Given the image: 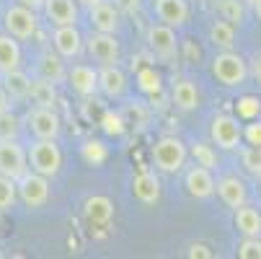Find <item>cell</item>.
<instances>
[{"instance_id":"cell-1","label":"cell","mask_w":261,"mask_h":259,"mask_svg":"<svg viewBox=\"0 0 261 259\" xmlns=\"http://www.w3.org/2000/svg\"><path fill=\"white\" fill-rule=\"evenodd\" d=\"M212 76L225 88H241L248 81V60L233 50H220L212 57Z\"/></svg>"},{"instance_id":"cell-2","label":"cell","mask_w":261,"mask_h":259,"mask_svg":"<svg viewBox=\"0 0 261 259\" xmlns=\"http://www.w3.org/2000/svg\"><path fill=\"white\" fill-rule=\"evenodd\" d=\"M153 166L163 174H178L184 171L186 161H189V148H186V143L176 135H163L155 140L153 145Z\"/></svg>"},{"instance_id":"cell-3","label":"cell","mask_w":261,"mask_h":259,"mask_svg":"<svg viewBox=\"0 0 261 259\" xmlns=\"http://www.w3.org/2000/svg\"><path fill=\"white\" fill-rule=\"evenodd\" d=\"M26 158H29V169L31 171L42 174L47 179L57 176L60 169H62V151H60L57 140H39V137H36L29 145Z\"/></svg>"},{"instance_id":"cell-4","label":"cell","mask_w":261,"mask_h":259,"mask_svg":"<svg viewBox=\"0 0 261 259\" xmlns=\"http://www.w3.org/2000/svg\"><path fill=\"white\" fill-rule=\"evenodd\" d=\"M210 140L220 151H238L243 143V125L236 114H215L210 125Z\"/></svg>"},{"instance_id":"cell-5","label":"cell","mask_w":261,"mask_h":259,"mask_svg":"<svg viewBox=\"0 0 261 259\" xmlns=\"http://www.w3.org/2000/svg\"><path fill=\"white\" fill-rule=\"evenodd\" d=\"M16 190H18V200L26 207H44L49 202V179L36 174V171H26L23 176L16 179Z\"/></svg>"},{"instance_id":"cell-6","label":"cell","mask_w":261,"mask_h":259,"mask_svg":"<svg viewBox=\"0 0 261 259\" xmlns=\"http://www.w3.org/2000/svg\"><path fill=\"white\" fill-rule=\"evenodd\" d=\"M29 132L39 140H57L60 137V130H62V122H60V114L49 106H34L26 112L23 117Z\"/></svg>"},{"instance_id":"cell-7","label":"cell","mask_w":261,"mask_h":259,"mask_svg":"<svg viewBox=\"0 0 261 259\" xmlns=\"http://www.w3.org/2000/svg\"><path fill=\"white\" fill-rule=\"evenodd\" d=\"M147 47H150V52L163 60V62H171L178 57V39H176V29L168 26V23H153L150 29H147Z\"/></svg>"},{"instance_id":"cell-8","label":"cell","mask_w":261,"mask_h":259,"mask_svg":"<svg viewBox=\"0 0 261 259\" xmlns=\"http://www.w3.org/2000/svg\"><path fill=\"white\" fill-rule=\"evenodd\" d=\"M3 23H6V31H8L11 36H16L18 42L31 39V36L36 34V29H39L36 11H31V8H26V6H21V3H16V6H11V8L6 11Z\"/></svg>"},{"instance_id":"cell-9","label":"cell","mask_w":261,"mask_h":259,"mask_svg":"<svg viewBox=\"0 0 261 259\" xmlns=\"http://www.w3.org/2000/svg\"><path fill=\"white\" fill-rule=\"evenodd\" d=\"M83 50L98 65H114L119 60V55H122L117 36L114 34H103V31H93L88 39H86V47Z\"/></svg>"},{"instance_id":"cell-10","label":"cell","mask_w":261,"mask_h":259,"mask_svg":"<svg viewBox=\"0 0 261 259\" xmlns=\"http://www.w3.org/2000/svg\"><path fill=\"white\" fill-rule=\"evenodd\" d=\"M52 47L62 60H75L83 55L86 39L83 34L78 31V23H70V26H55L52 31Z\"/></svg>"},{"instance_id":"cell-11","label":"cell","mask_w":261,"mask_h":259,"mask_svg":"<svg viewBox=\"0 0 261 259\" xmlns=\"http://www.w3.org/2000/svg\"><path fill=\"white\" fill-rule=\"evenodd\" d=\"M29 171L26 148L18 140H0V174L18 179Z\"/></svg>"},{"instance_id":"cell-12","label":"cell","mask_w":261,"mask_h":259,"mask_svg":"<svg viewBox=\"0 0 261 259\" xmlns=\"http://www.w3.org/2000/svg\"><path fill=\"white\" fill-rule=\"evenodd\" d=\"M215 192L230 210H236L238 205L248 202V190H246L243 179L236 176V174H225V176L215 179Z\"/></svg>"},{"instance_id":"cell-13","label":"cell","mask_w":261,"mask_h":259,"mask_svg":"<svg viewBox=\"0 0 261 259\" xmlns=\"http://www.w3.org/2000/svg\"><path fill=\"white\" fill-rule=\"evenodd\" d=\"M153 8H155L158 21L161 23H168L173 29L186 26V23H189V16H192L189 0H155Z\"/></svg>"},{"instance_id":"cell-14","label":"cell","mask_w":261,"mask_h":259,"mask_svg":"<svg viewBox=\"0 0 261 259\" xmlns=\"http://www.w3.org/2000/svg\"><path fill=\"white\" fill-rule=\"evenodd\" d=\"M184 187H186V192H189L194 200H207V197L215 195V176H212L210 169H204V166L197 163L192 169H186Z\"/></svg>"},{"instance_id":"cell-15","label":"cell","mask_w":261,"mask_h":259,"mask_svg":"<svg viewBox=\"0 0 261 259\" xmlns=\"http://www.w3.org/2000/svg\"><path fill=\"white\" fill-rule=\"evenodd\" d=\"M88 21L93 31H103V34H117L119 29V8L109 0H98L96 6L88 8Z\"/></svg>"},{"instance_id":"cell-16","label":"cell","mask_w":261,"mask_h":259,"mask_svg":"<svg viewBox=\"0 0 261 259\" xmlns=\"http://www.w3.org/2000/svg\"><path fill=\"white\" fill-rule=\"evenodd\" d=\"M65 81L70 83V88L75 91V93H81V96H93V93L98 91V70L91 67V65L78 62V65H72V67L67 70V78H65Z\"/></svg>"},{"instance_id":"cell-17","label":"cell","mask_w":261,"mask_h":259,"mask_svg":"<svg viewBox=\"0 0 261 259\" xmlns=\"http://www.w3.org/2000/svg\"><path fill=\"white\" fill-rule=\"evenodd\" d=\"M42 11H44V16L52 26L78 23V3L75 0H44Z\"/></svg>"},{"instance_id":"cell-18","label":"cell","mask_w":261,"mask_h":259,"mask_svg":"<svg viewBox=\"0 0 261 259\" xmlns=\"http://www.w3.org/2000/svg\"><path fill=\"white\" fill-rule=\"evenodd\" d=\"M127 88V78H124V73L114 65H101L98 70V91L109 99H119Z\"/></svg>"},{"instance_id":"cell-19","label":"cell","mask_w":261,"mask_h":259,"mask_svg":"<svg viewBox=\"0 0 261 259\" xmlns=\"http://www.w3.org/2000/svg\"><path fill=\"white\" fill-rule=\"evenodd\" d=\"M83 215L93 226H109L111 218H114V202H111L109 197H103V195H93V197L86 200Z\"/></svg>"},{"instance_id":"cell-20","label":"cell","mask_w":261,"mask_h":259,"mask_svg":"<svg viewBox=\"0 0 261 259\" xmlns=\"http://www.w3.org/2000/svg\"><path fill=\"white\" fill-rule=\"evenodd\" d=\"M171 101H173L176 109H181V112H194L199 106V91L189 78H178L171 86Z\"/></svg>"},{"instance_id":"cell-21","label":"cell","mask_w":261,"mask_h":259,"mask_svg":"<svg viewBox=\"0 0 261 259\" xmlns=\"http://www.w3.org/2000/svg\"><path fill=\"white\" fill-rule=\"evenodd\" d=\"M233 226L241 236H261V213L243 202L233 210Z\"/></svg>"},{"instance_id":"cell-22","label":"cell","mask_w":261,"mask_h":259,"mask_svg":"<svg viewBox=\"0 0 261 259\" xmlns=\"http://www.w3.org/2000/svg\"><path fill=\"white\" fill-rule=\"evenodd\" d=\"M132 192L142 205H153V202L161 200V181L150 171H140L132 181Z\"/></svg>"},{"instance_id":"cell-23","label":"cell","mask_w":261,"mask_h":259,"mask_svg":"<svg viewBox=\"0 0 261 259\" xmlns=\"http://www.w3.org/2000/svg\"><path fill=\"white\" fill-rule=\"evenodd\" d=\"M0 86L6 88V93L11 96V101H23L29 99V88H31V78L21 67L11 70V73H0Z\"/></svg>"},{"instance_id":"cell-24","label":"cell","mask_w":261,"mask_h":259,"mask_svg":"<svg viewBox=\"0 0 261 259\" xmlns=\"http://www.w3.org/2000/svg\"><path fill=\"white\" fill-rule=\"evenodd\" d=\"M21 44L16 36H11L8 31L0 34V73H11L16 67H21Z\"/></svg>"},{"instance_id":"cell-25","label":"cell","mask_w":261,"mask_h":259,"mask_svg":"<svg viewBox=\"0 0 261 259\" xmlns=\"http://www.w3.org/2000/svg\"><path fill=\"white\" fill-rule=\"evenodd\" d=\"M36 73H39V78H44V81H49V83H55V86L67 78V67H65L62 57H60V55H52V52H44V55L39 57Z\"/></svg>"},{"instance_id":"cell-26","label":"cell","mask_w":261,"mask_h":259,"mask_svg":"<svg viewBox=\"0 0 261 259\" xmlns=\"http://www.w3.org/2000/svg\"><path fill=\"white\" fill-rule=\"evenodd\" d=\"M210 42L217 50H233L236 47V26L225 18H215L210 23Z\"/></svg>"},{"instance_id":"cell-27","label":"cell","mask_w":261,"mask_h":259,"mask_svg":"<svg viewBox=\"0 0 261 259\" xmlns=\"http://www.w3.org/2000/svg\"><path fill=\"white\" fill-rule=\"evenodd\" d=\"M215 11L220 18L230 21L233 26H243L248 18V6L243 0H215Z\"/></svg>"},{"instance_id":"cell-28","label":"cell","mask_w":261,"mask_h":259,"mask_svg":"<svg viewBox=\"0 0 261 259\" xmlns=\"http://www.w3.org/2000/svg\"><path fill=\"white\" fill-rule=\"evenodd\" d=\"M29 99H31L36 106H49V109H55V104H57V88H55V83H49V81H44V78H36V81H31Z\"/></svg>"},{"instance_id":"cell-29","label":"cell","mask_w":261,"mask_h":259,"mask_svg":"<svg viewBox=\"0 0 261 259\" xmlns=\"http://www.w3.org/2000/svg\"><path fill=\"white\" fill-rule=\"evenodd\" d=\"M241 151V163H243V169L251 174V176H261V145H241L238 148Z\"/></svg>"},{"instance_id":"cell-30","label":"cell","mask_w":261,"mask_h":259,"mask_svg":"<svg viewBox=\"0 0 261 259\" xmlns=\"http://www.w3.org/2000/svg\"><path fill=\"white\" fill-rule=\"evenodd\" d=\"M189 153L194 156V161L210 171L217 169V151H215V145H207V143H194L189 148Z\"/></svg>"},{"instance_id":"cell-31","label":"cell","mask_w":261,"mask_h":259,"mask_svg":"<svg viewBox=\"0 0 261 259\" xmlns=\"http://www.w3.org/2000/svg\"><path fill=\"white\" fill-rule=\"evenodd\" d=\"M18 200V190H16V179L0 174V213H8Z\"/></svg>"},{"instance_id":"cell-32","label":"cell","mask_w":261,"mask_h":259,"mask_svg":"<svg viewBox=\"0 0 261 259\" xmlns=\"http://www.w3.org/2000/svg\"><path fill=\"white\" fill-rule=\"evenodd\" d=\"M21 132V117L13 114L11 109L0 112V140H16Z\"/></svg>"},{"instance_id":"cell-33","label":"cell","mask_w":261,"mask_h":259,"mask_svg":"<svg viewBox=\"0 0 261 259\" xmlns=\"http://www.w3.org/2000/svg\"><path fill=\"white\" fill-rule=\"evenodd\" d=\"M241 259H261V236H243L236 246Z\"/></svg>"},{"instance_id":"cell-34","label":"cell","mask_w":261,"mask_h":259,"mask_svg":"<svg viewBox=\"0 0 261 259\" xmlns=\"http://www.w3.org/2000/svg\"><path fill=\"white\" fill-rule=\"evenodd\" d=\"M83 158L91 163V166H101L106 161V148L98 143V140H88L83 145Z\"/></svg>"},{"instance_id":"cell-35","label":"cell","mask_w":261,"mask_h":259,"mask_svg":"<svg viewBox=\"0 0 261 259\" xmlns=\"http://www.w3.org/2000/svg\"><path fill=\"white\" fill-rule=\"evenodd\" d=\"M261 112V101L256 96H243L238 101V120H253Z\"/></svg>"},{"instance_id":"cell-36","label":"cell","mask_w":261,"mask_h":259,"mask_svg":"<svg viewBox=\"0 0 261 259\" xmlns=\"http://www.w3.org/2000/svg\"><path fill=\"white\" fill-rule=\"evenodd\" d=\"M137 81H140V88H142V91H161V78H158V73H155L153 67L140 70Z\"/></svg>"},{"instance_id":"cell-37","label":"cell","mask_w":261,"mask_h":259,"mask_svg":"<svg viewBox=\"0 0 261 259\" xmlns=\"http://www.w3.org/2000/svg\"><path fill=\"white\" fill-rule=\"evenodd\" d=\"M243 140L248 145H261V117H253L243 125Z\"/></svg>"},{"instance_id":"cell-38","label":"cell","mask_w":261,"mask_h":259,"mask_svg":"<svg viewBox=\"0 0 261 259\" xmlns=\"http://www.w3.org/2000/svg\"><path fill=\"white\" fill-rule=\"evenodd\" d=\"M103 130H106L109 135H122V132H124L122 117L114 114V112H106V114H103Z\"/></svg>"},{"instance_id":"cell-39","label":"cell","mask_w":261,"mask_h":259,"mask_svg":"<svg viewBox=\"0 0 261 259\" xmlns=\"http://www.w3.org/2000/svg\"><path fill=\"white\" fill-rule=\"evenodd\" d=\"M186 256H192V259H212L215 251H212L207 244H192L189 251H186Z\"/></svg>"},{"instance_id":"cell-40","label":"cell","mask_w":261,"mask_h":259,"mask_svg":"<svg viewBox=\"0 0 261 259\" xmlns=\"http://www.w3.org/2000/svg\"><path fill=\"white\" fill-rule=\"evenodd\" d=\"M248 76L261 86V52H256V55L251 57V62H248Z\"/></svg>"},{"instance_id":"cell-41","label":"cell","mask_w":261,"mask_h":259,"mask_svg":"<svg viewBox=\"0 0 261 259\" xmlns=\"http://www.w3.org/2000/svg\"><path fill=\"white\" fill-rule=\"evenodd\" d=\"M114 6L124 13H137L140 11V0H114Z\"/></svg>"},{"instance_id":"cell-42","label":"cell","mask_w":261,"mask_h":259,"mask_svg":"<svg viewBox=\"0 0 261 259\" xmlns=\"http://www.w3.org/2000/svg\"><path fill=\"white\" fill-rule=\"evenodd\" d=\"M16 3H21V6H26V8H31V11H42L44 0H16Z\"/></svg>"},{"instance_id":"cell-43","label":"cell","mask_w":261,"mask_h":259,"mask_svg":"<svg viewBox=\"0 0 261 259\" xmlns=\"http://www.w3.org/2000/svg\"><path fill=\"white\" fill-rule=\"evenodd\" d=\"M6 109H11V96L6 93L3 86H0V112H6Z\"/></svg>"},{"instance_id":"cell-44","label":"cell","mask_w":261,"mask_h":259,"mask_svg":"<svg viewBox=\"0 0 261 259\" xmlns=\"http://www.w3.org/2000/svg\"><path fill=\"white\" fill-rule=\"evenodd\" d=\"M184 47H186V55H189L192 60H199V47H194L192 42H184Z\"/></svg>"},{"instance_id":"cell-45","label":"cell","mask_w":261,"mask_h":259,"mask_svg":"<svg viewBox=\"0 0 261 259\" xmlns=\"http://www.w3.org/2000/svg\"><path fill=\"white\" fill-rule=\"evenodd\" d=\"M75 3H78V6H86V8H91V6H96V3H98V0H75Z\"/></svg>"},{"instance_id":"cell-46","label":"cell","mask_w":261,"mask_h":259,"mask_svg":"<svg viewBox=\"0 0 261 259\" xmlns=\"http://www.w3.org/2000/svg\"><path fill=\"white\" fill-rule=\"evenodd\" d=\"M253 13H256V18H258V21H261V0H258V3H256V6H253Z\"/></svg>"},{"instance_id":"cell-47","label":"cell","mask_w":261,"mask_h":259,"mask_svg":"<svg viewBox=\"0 0 261 259\" xmlns=\"http://www.w3.org/2000/svg\"><path fill=\"white\" fill-rule=\"evenodd\" d=\"M243 3H246V6H248V8H253V6H256V3H258V0H243Z\"/></svg>"},{"instance_id":"cell-48","label":"cell","mask_w":261,"mask_h":259,"mask_svg":"<svg viewBox=\"0 0 261 259\" xmlns=\"http://www.w3.org/2000/svg\"><path fill=\"white\" fill-rule=\"evenodd\" d=\"M258 192H261V176H258Z\"/></svg>"},{"instance_id":"cell-49","label":"cell","mask_w":261,"mask_h":259,"mask_svg":"<svg viewBox=\"0 0 261 259\" xmlns=\"http://www.w3.org/2000/svg\"><path fill=\"white\" fill-rule=\"evenodd\" d=\"M0 256H3V254H0Z\"/></svg>"}]
</instances>
